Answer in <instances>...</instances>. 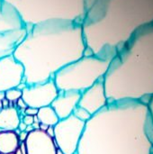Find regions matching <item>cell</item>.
<instances>
[{
    "instance_id": "cell-1",
    "label": "cell",
    "mask_w": 153,
    "mask_h": 154,
    "mask_svg": "<svg viewBox=\"0 0 153 154\" xmlns=\"http://www.w3.org/2000/svg\"><path fill=\"white\" fill-rule=\"evenodd\" d=\"M146 101L108 103L86 122L76 154H151Z\"/></svg>"
},
{
    "instance_id": "cell-2",
    "label": "cell",
    "mask_w": 153,
    "mask_h": 154,
    "mask_svg": "<svg viewBox=\"0 0 153 154\" xmlns=\"http://www.w3.org/2000/svg\"><path fill=\"white\" fill-rule=\"evenodd\" d=\"M80 22L51 19L28 26L13 56L23 66L26 85L53 79L56 72L84 56Z\"/></svg>"
},
{
    "instance_id": "cell-3",
    "label": "cell",
    "mask_w": 153,
    "mask_h": 154,
    "mask_svg": "<svg viewBox=\"0 0 153 154\" xmlns=\"http://www.w3.org/2000/svg\"><path fill=\"white\" fill-rule=\"evenodd\" d=\"M81 24L87 48L113 59L138 31L153 24V0H96Z\"/></svg>"
},
{
    "instance_id": "cell-4",
    "label": "cell",
    "mask_w": 153,
    "mask_h": 154,
    "mask_svg": "<svg viewBox=\"0 0 153 154\" xmlns=\"http://www.w3.org/2000/svg\"><path fill=\"white\" fill-rule=\"evenodd\" d=\"M104 84L108 103L153 96V24L138 31L110 62Z\"/></svg>"
},
{
    "instance_id": "cell-5",
    "label": "cell",
    "mask_w": 153,
    "mask_h": 154,
    "mask_svg": "<svg viewBox=\"0 0 153 154\" xmlns=\"http://www.w3.org/2000/svg\"><path fill=\"white\" fill-rule=\"evenodd\" d=\"M19 12L27 27L43 21L80 22L86 14L85 0H6Z\"/></svg>"
},
{
    "instance_id": "cell-6",
    "label": "cell",
    "mask_w": 153,
    "mask_h": 154,
    "mask_svg": "<svg viewBox=\"0 0 153 154\" xmlns=\"http://www.w3.org/2000/svg\"><path fill=\"white\" fill-rule=\"evenodd\" d=\"M111 60L96 55L83 56L56 72L54 83L59 91L73 90L81 93L104 79Z\"/></svg>"
},
{
    "instance_id": "cell-7",
    "label": "cell",
    "mask_w": 153,
    "mask_h": 154,
    "mask_svg": "<svg viewBox=\"0 0 153 154\" xmlns=\"http://www.w3.org/2000/svg\"><path fill=\"white\" fill-rule=\"evenodd\" d=\"M27 30L16 8L6 0H0V59L14 53Z\"/></svg>"
},
{
    "instance_id": "cell-8",
    "label": "cell",
    "mask_w": 153,
    "mask_h": 154,
    "mask_svg": "<svg viewBox=\"0 0 153 154\" xmlns=\"http://www.w3.org/2000/svg\"><path fill=\"white\" fill-rule=\"evenodd\" d=\"M85 125V122L73 115L60 119L53 126V139L57 148L64 154H76Z\"/></svg>"
},
{
    "instance_id": "cell-9",
    "label": "cell",
    "mask_w": 153,
    "mask_h": 154,
    "mask_svg": "<svg viewBox=\"0 0 153 154\" xmlns=\"http://www.w3.org/2000/svg\"><path fill=\"white\" fill-rule=\"evenodd\" d=\"M58 94L59 90L51 79L42 83L27 85L22 91V99L27 106L39 109L50 106Z\"/></svg>"
},
{
    "instance_id": "cell-10",
    "label": "cell",
    "mask_w": 153,
    "mask_h": 154,
    "mask_svg": "<svg viewBox=\"0 0 153 154\" xmlns=\"http://www.w3.org/2000/svg\"><path fill=\"white\" fill-rule=\"evenodd\" d=\"M24 68L12 55L0 59V91L5 92L15 88L23 82Z\"/></svg>"
},
{
    "instance_id": "cell-11",
    "label": "cell",
    "mask_w": 153,
    "mask_h": 154,
    "mask_svg": "<svg viewBox=\"0 0 153 154\" xmlns=\"http://www.w3.org/2000/svg\"><path fill=\"white\" fill-rule=\"evenodd\" d=\"M108 104L104 79H99L90 88L81 92L78 106L86 109L91 116L95 115Z\"/></svg>"
},
{
    "instance_id": "cell-12",
    "label": "cell",
    "mask_w": 153,
    "mask_h": 154,
    "mask_svg": "<svg viewBox=\"0 0 153 154\" xmlns=\"http://www.w3.org/2000/svg\"><path fill=\"white\" fill-rule=\"evenodd\" d=\"M24 143L26 154H56L58 150L53 137L40 129L28 133Z\"/></svg>"
},
{
    "instance_id": "cell-13",
    "label": "cell",
    "mask_w": 153,
    "mask_h": 154,
    "mask_svg": "<svg viewBox=\"0 0 153 154\" xmlns=\"http://www.w3.org/2000/svg\"><path fill=\"white\" fill-rule=\"evenodd\" d=\"M80 96L81 93L78 91H59L58 96L53 100L50 106L53 108L60 120L67 118L73 114L75 108L78 106Z\"/></svg>"
},
{
    "instance_id": "cell-14",
    "label": "cell",
    "mask_w": 153,
    "mask_h": 154,
    "mask_svg": "<svg viewBox=\"0 0 153 154\" xmlns=\"http://www.w3.org/2000/svg\"><path fill=\"white\" fill-rule=\"evenodd\" d=\"M21 122V116L15 106L0 110V132L15 131Z\"/></svg>"
},
{
    "instance_id": "cell-15",
    "label": "cell",
    "mask_w": 153,
    "mask_h": 154,
    "mask_svg": "<svg viewBox=\"0 0 153 154\" xmlns=\"http://www.w3.org/2000/svg\"><path fill=\"white\" fill-rule=\"evenodd\" d=\"M19 144V137L14 131L0 132V154L15 152Z\"/></svg>"
},
{
    "instance_id": "cell-16",
    "label": "cell",
    "mask_w": 153,
    "mask_h": 154,
    "mask_svg": "<svg viewBox=\"0 0 153 154\" xmlns=\"http://www.w3.org/2000/svg\"><path fill=\"white\" fill-rule=\"evenodd\" d=\"M37 117L40 124L45 125L47 126H54L60 121V118L50 106L39 108Z\"/></svg>"
},
{
    "instance_id": "cell-17",
    "label": "cell",
    "mask_w": 153,
    "mask_h": 154,
    "mask_svg": "<svg viewBox=\"0 0 153 154\" xmlns=\"http://www.w3.org/2000/svg\"><path fill=\"white\" fill-rule=\"evenodd\" d=\"M5 98L12 104H15L16 101L22 97V91L17 89L16 88H12V89H9L7 91L5 92Z\"/></svg>"
},
{
    "instance_id": "cell-18",
    "label": "cell",
    "mask_w": 153,
    "mask_h": 154,
    "mask_svg": "<svg viewBox=\"0 0 153 154\" xmlns=\"http://www.w3.org/2000/svg\"><path fill=\"white\" fill-rule=\"evenodd\" d=\"M73 116H75L77 118H78L79 120H81V121H83V122H87L89 119H90V117L92 116L86 109H84V108H82V107H80V106H77L76 108H75V110H74V112H73V114H72Z\"/></svg>"
},
{
    "instance_id": "cell-19",
    "label": "cell",
    "mask_w": 153,
    "mask_h": 154,
    "mask_svg": "<svg viewBox=\"0 0 153 154\" xmlns=\"http://www.w3.org/2000/svg\"><path fill=\"white\" fill-rule=\"evenodd\" d=\"M148 112H149V122H150V136L153 143V96H151L147 101Z\"/></svg>"
},
{
    "instance_id": "cell-20",
    "label": "cell",
    "mask_w": 153,
    "mask_h": 154,
    "mask_svg": "<svg viewBox=\"0 0 153 154\" xmlns=\"http://www.w3.org/2000/svg\"><path fill=\"white\" fill-rule=\"evenodd\" d=\"M37 113H38V109L37 108H34V107H29V106H27L24 109V115H26V116H37Z\"/></svg>"
},
{
    "instance_id": "cell-21",
    "label": "cell",
    "mask_w": 153,
    "mask_h": 154,
    "mask_svg": "<svg viewBox=\"0 0 153 154\" xmlns=\"http://www.w3.org/2000/svg\"><path fill=\"white\" fill-rule=\"evenodd\" d=\"M26 125H32L33 124V116H24L23 119H21Z\"/></svg>"
},
{
    "instance_id": "cell-22",
    "label": "cell",
    "mask_w": 153,
    "mask_h": 154,
    "mask_svg": "<svg viewBox=\"0 0 153 154\" xmlns=\"http://www.w3.org/2000/svg\"><path fill=\"white\" fill-rule=\"evenodd\" d=\"M16 107H19V108H21V109H23V111H24V109L27 107V105L24 103V101L22 99V97L21 98H19L17 101H16V106H15Z\"/></svg>"
},
{
    "instance_id": "cell-23",
    "label": "cell",
    "mask_w": 153,
    "mask_h": 154,
    "mask_svg": "<svg viewBox=\"0 0 153 154\" xmlns=\"http://www.w3.org/2000/svg\"><path fill=\"white\" fill-rule=\"evenodd\" d=\"M28 134L26 132H20V134H18V137H19V141L20 142H24L26 140V137H27Z\"/></svg>"
},
{
    "instance_id": "cell-24",
    "label": "cell",
    "mask_w": 153,
    "mask_h": 154,
    "mask_svg": "<svg viewBox=\"0 0 153 154\" xmlns=\"http://www.w3.org/2000/svg\"><path fill=\"white\" fill-rule=\"evenodd\" d=\"M19 149H20V151L22 152V153L26 154V146H25V143H24V142H20Z\"/></svg>"
},
{
    "instance_id": "cell-25",
    "label": "cell",
    "mask_w": 153,
    "mask_h": 154,
    "mask_svg": "<svg viewBox=\"0 0 153 154\" xmlns=\"http://www.w3.org/2000/svg\"><path fill=\"white\" fill-rule=\"evenodd\" d=\"M26 127H27V125L21 120V122H20V124H19V125H18V130L20 131V132H24L25 131V129H26Z\"/></svg>"
},
{
    "instance_id": "cell-26",
    "label": "cell",
    "mask_w": 153,
    "mask_h": 154,
    "mask_svg": "<svg viewBox=\"0 0 153 154\" xmlns=\"http://www.w3.org/2000/svg\"><path fill=\"white\" fill-rule=\"evenodd\" d=\"M96 0H85V5H86V12L87 10L96 2Z\"/></svg>"
},
{
    "instance_id": "cell-27",
    "label": "cell",
    "mask_w": 153,
    "mask_h": 154,
    "mask_svg": "<svg viewBox=\"0 0 153 154\" xmlns=\"http://www.w3.org/2000/svg\"><path fill=\"white\" fill-rule=\"evenodd\" d=\"M2 105H3V108H5V107H8L10 106H12V103H10L6 98H5L2 101Z\"/></svg>"
},
{
    "instance_id": "cell-28",
    "label": "cell",
    "mask_w": 153,
    "mask_h": 154,
    "mask_svg": "<svg viewBox=\"0 0 153 154\" xmlns=\"http://www.w3.org/2000/svg\"><path fill=\"white\" fill-rule=\"evenodd\" d=\"M46 133H47L50 136L53 137V135H54V129H53V126H49L48 129H47V131H46Z\"/></svg>"
},
{
    "instance_id": "cell-29",
    "label": "cell",
    "mask_w": 153,
    "mask_h": 154,
    "mask_svg": "<svg viewBox=\"0 0 153 154\" xmlns=\"http://www.w3.org/2000/svg\"><path fill=\"white\" fill-rule=\"evenodd\" d=\"M26 87H27V85H26L24 82H22V83H20V84L16 87V88H17V89H19V90H21V91H23Z\"/></svg>"
},
{
    "instance_id": "cell-30",
    "label": "cell",
    "mask_w": 153,
    "mask_h": 154,
    "mask_svg": "<svg viewBox=\"0 0 153 154\" xmlns=\"http://www.w3.org/2000/svg\"><path fill=\"white\" fill-rule=\"evenodd\" d=\"M48 127L49 126H47V125H42V124H40V130H41V131H44V132H46L47 131V129H48Z\"/></svg>"
},
{
    "instance_id": "cell-31",
    "label": "cell",
    "mask_w": 153,
    "mask_h": 154,
    "mask_svg": "<svg viewBox=\"0 0 153 154\" xmlns=\"http://www.w3.org/2000/svg\"><path fill=\"white\" fill-rule=\"evenodd\" d=\"M32 130H34V129L32 128V125H27V127H26V129H25V131H24V132H26V133L28 134V133L32 132Z\"/></svg>"
},
{
    "instance_id": "cell-32",
    "label": "cell",
    "mask_w": 153,
    "mask_h": 154,
    "mask_svg": "<svg viewBox=\"0 0 153 154\" xmlns=\"http://www.w3.org/2000/svg\"><path fill=\"white\" fill-rule=\"evenodd\" d=\"M32 128L35 130V129H39L40 128V123H33L32 125Z\"/></svg>"
},
{
    "instance_id": "cell-33",
    "label": "cell",
    "mask_w": 153,
    "mask_h": 154,
    "mask_svg": "<svg viewBox=\"0 0 153 154\" xmlns=\"http://www.w3.org/2000/svg\"><path fill=\"white\" fill-rule=\"evenodd\" d=\"M5 98V92H1L0 91V102L3 101V99Z\"/></svg>"
},
{
    "instance_id": "cell-34",
    "label": "cell",
    "mask_w": 153,
    "mask_h": 154,
    "mask_svg": "<svg viewBox=\"0 0 153 154\" xmlns=\"http://www.w3.org/2000/svg\"><path fill=\"white\" fill-rule=\"evenodd\" d=\"M33 123H40V122H39V119H38V117H37V116H33Z\"/></svg>"
},
{
    "instance_id": "cell-35",
    "label": "cell",
    "mask_w": 153,
    "mask_h": 154,
    "mask_svg": "<svg viewBox=\"0 0 153 154\" xmlns=\"http://www.w3.org/2000/svg\"><path fill=\"white\" fill-rule=\"evenodd\" d=\"M14 154H23V153H22V152L20 151V149L18 148V149H17V150L15 151V152H14Z\"/></svg>"
},
{
    "instance_id": "cell-36",
    "label": "cell",
    "mask_w": 153,
    "mask_h": 154,
    "mask_svg": "<svg viewBox=\"0 0 153 154\" xmlns=\"http://www.w3.org/2000/svg\"><path fill=\"white\" fill-rule=\"evenodd\" d=\"M56 154H64V153H63L60 150H59V149H58V150H57V152H56Z\"/></svg>"
},
{
    "instance_id": "cell-37",
    "label": "cell",
    "mask_w": 153,
    "mask_h": 154,
    "mask_svg": "<svg viewBox=\"0 0 153 154\" xmlns=\"http://www.w3.org/2000/svg\"><path fill=\"white\" fill-rule=\"evenodd\" d=\"M3 108V105H2V102H0V110Z\"/></svg>"
},
{
    "instance_id": "cell-38",
    "label": "cell",
    "mask_w": 153,
    "mask_h": 154,
    "mask_svg": "<svg viewBox=\"0 0 153 154\" xmlns=\"http://www.w3.org/2000/svg\"><path fill=\"white\" fill-rule=\"evenodd\" d=\"M9 154H14V152H13V153H9Z\"/></svg>"
},
{
    "instance_id": "cell-39",
    "label": "cell",
    "mask_w": 153,
    "mask_h": 154,
    "mask_svg": "<svg viewBox=\"0 0 153 154\" xmlns=\"http://www.w3.org/2000/svg\"><path fill=\"white\" fill-rule=\"evenodd\" d=\"M151 154H153V152H152V153H151Z\"/></svg>"
}]
</instances>
